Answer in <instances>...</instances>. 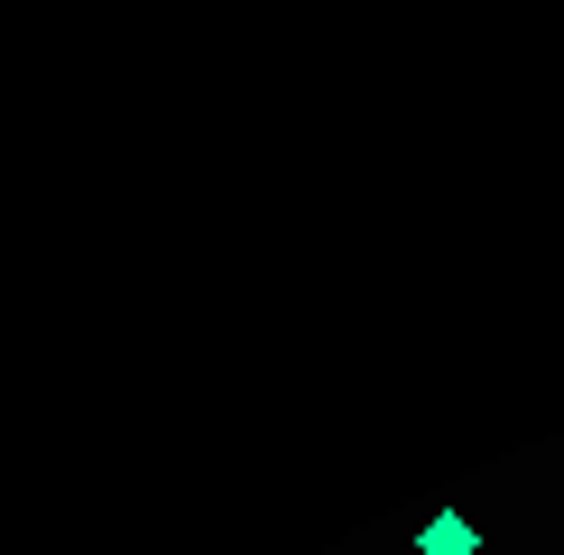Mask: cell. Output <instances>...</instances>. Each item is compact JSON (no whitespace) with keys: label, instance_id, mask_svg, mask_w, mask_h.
I'll return each instance as SVG.
<instances>
[{"label":"cell","instance_id":"6da1fadb","mask_svg":"<svg viewBox=\"0 0 564 555\" xmlns=\"http://www.w3.org/2000/svg\"><path fill=\"white\" fill-rule=\"evenodd\" d=\"M416 555H481V527L463 509H435V519H416Z\"/></svg>","mask_w":564,"mask_h":555}]
</instances>
